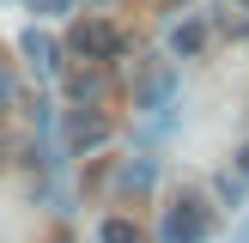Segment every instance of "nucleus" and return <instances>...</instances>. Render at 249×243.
Segmentation results:
<instances>
[{"label": "nucleus", "mask_w": 249, "mask_h": 243, "mask_svg": "<svg viewBox=\"0 0 249 243\" xmlns=\"http://www.w3.org/2000/svg\"><path fill=\"white\" fill-rule=\"evenodd\" d=\"M207 237H213V207H207L195 189L170 194L164 219H158V243H207Z\"/></svg>", "instance_id": "f257e3e1"}, {"label": "nucleus", "mask_w": 249, "mask_h": 243, "mask_svg": "<svg viewBox=\"0 0 249 243\" xmlns=\"http://www.w3.org/2000/svg\"><path fill=\"white\" fill-rule=\"evenodd\" d=\"M109 116L97 104H73L67 109V122H61V146H67V158H91L97 146H109Z\"/></svg>", "instance_id": "f03ea898"}, {"label": "nucleus", "mask_w": 249, "mask_h": 243, "mask_svg": "<svg viewBox=\"0 0 249 243\" xmlns=\"http://www.w3.org/2000/svg\"><path fill=\"white\" fill-rule=\"evenodd\" d=\"M67 55L73 61H104V67H109V61L122 55V31L109 18H79L67 31Z\"/></svg>", "instance_id": "7ed1b4c3"}, {"label": "nucleus", "mask_w": 249, "mask_h": 243, "mask_svg": "<svg viewBox=\"0 0 249 243\" xmlns=\"http://www.w3.org/2000/svg\"><path fill=\"white\" fill-rule=\"evenodd\" d=\"M104 85H109V67H104V61H73V67L61 73V91H67L73 104H97Z\"/></svg>", "instance_id": "20e7f679"}, {"label": "nucleus", "mask_w": 249, "mask_h": 243, "mask_svg": "<svg viewBox=\"0 0 249 243\" xmlns=\"http://www.w3.org/2000/svg\"><path fill=\"white\" fill-rule=\"evenodd\" d=\"M18 49H24V61H31L36 79H55V73H61V49H55V36H49V31H24Z\"/></svg>", "instance_id": "39448f33"}, {"label": "nucleus", "mask_w": 249, "mask_h": 243, "mask_svg": "<svg viewBox=\"0 0 249 243\" xmlns=\"http://www.w3.org/2000/svg\"><path fill=\"white\" fill-rule=\"evenodd\" d=\"M207 24H213L219 36H231V43H243L249 36V0H207Z\"/></svg>", "instance_id": "423d86ee"}, {"label": "nucleus", "mask_w": 249, "mask_h": 243, "mask_svg": "<svg viewBox=\"0 0 249 243\" xmlns=\"http://www.w3.org/2000/svg\"><path fill=\"white\" fill-rule=\"evenodd\" d=\"M170 97H177V73H170V67H152L140 79V91H134V104H140V109H164Z\"/></svg>", "instance_id": "0eeeda50"}, {"label": "nucleus", "mask_w": 249, "mask_h": 243, "mask_svg": "<svg viewBox=\"0 0 249 243\" xmlns=\"http://www.w3.org/2000/svg\"><path fill=\"white\" fill-rule=\"evenodd\" d=\"M207 31H213V24L207 18H189V24H177V31H170V55H182V61H195L207 49Z\"/></svg>", "instance_id": "6e6552de"}, {"label": "nucleus", "mask_w": 249, "mask_h": 243, "mask_svg": "<svg viewBox=\"0 0 249 243\" xmlns=\"http://www.w3.org/2000/svg\"><path fill=\"white\" fill-rule=\"evenodd\" d=\"M146 189H152V158H134L116 170V194H146Z\"/></svg>", "instance_id": "1a4fd4ad"}, {"label": "nucleus", "mask_w": 249, "mask_h": 243, "mask_svg": "<svg viewBox=\"0 0 249 243\" xmlns=\"http://www.w3.org/2000/svg\"><path fill=\"white\" fill-rule=\"evenodd\" d=\"M97 243H146V231L134 225V219H104V225H97Z\"/></svg>", "instance_id": "9d476101"}, {"label": "nucleus", "mask_w": 249, "mask_h": 243, "mask_svg": "<svg viewBox=\"0 0 249 243\" xmlns=\"http://www.w3.org/2000/svg\"><path fill=\"white\" fill-rule=\"evenodd\" d=\"M12 152H18V146H12V128H6V116H0V170L12 164Z\"/></svg>", "instance_id": "9b49d317"}, {"label": "nucleus", "mask_w": 249, "mask_h": 243, "mask_svg": "<svg viewBox=\"0 0 249 243\" xmlns=\"http://www.w3.org/2000/svg\"><path fill=\"white\" fill-rule=\"evenodd\" d=\"M31 12H73V0H31Z\"/></svg>", "instance_id": "f8f14e48"}, {"label": "nucleus", "mask_w": 249, "mask_h": 243, "mask_svg": "<svg viewBox=\"0 0 249 243\" xmlns=\"http://www.w3.org/2000/svg\"><path fill=\"white\" fill-rule=\"evenodd\" d=\"M237 176L249 182V146H243V152H237Z\"/></svg>", "instance_id": "ddd939ff"}, {"label": "nucleus", "mask_w": 249, "mask_h": 243, "mask_svg": "<svg viewBox=\"0 0 249 243\" xmlns=\"http://www.w3.org/2000/svg\"><path fill=\"white\" fill-rule=\"evenodd\" d=\"M237 243H249V225H243V237H237Z\"/></svg>", "instance_id": "4468645a"}, {"label": "nucleus", "mask_w": 249, "mask_h": 243, "mask_svg": "<svg viewBox=\"0 0 249 243\" xmlns=\"http://www.w3.org/2000/svg\"><path fill=\"white\" fill-rule=\"evenodd\" d=\"M97 6H109V0H97Z\"/></svg>", "instance_id": "2eb2a0df"}]
</instances>
